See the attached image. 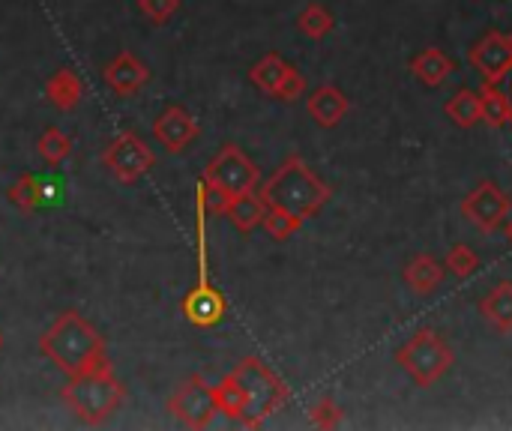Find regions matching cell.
<instances>
[{"label": "cell", "mask_w": 512, "mask_h": 431, "mask_svg": "<svg viewBox=\"0 0 512 431\" xmlns=\"http://www.w3.org/2000/svg\"><path fill=\"white\" fill-rule=\"evenodd\" d=\"M288 72H291V63H288V60H282V54L270 51V54H264V57L249 69V81H252L258 90H264V93L276 96V93H279V87L285 84Z\"/></svg>", "instance_id": "20"}, {"label": "cell", "mask_w": 512, "mask_h": 431, "mask_svg": "<svg viewBox=\"0 0 512 431\" xmlns=\"http://www.w3.org/2000/svg\"><path fill=\"white\" fill-rule=\"evenodd\" d=\"M333 27H336V18H333V12L324 3H306V9L297 15V30L306 39H315L318 42V39L330 36Z\"/></svg>", "instance_id": "24"}, {"label": "cell", "mask_w": 512, "mask_h": 431, "mask_svg": "<svg viewBox=\"0 0 512 431\" xmlns=\"http://www.w3.org/2000/svg\"><path fill=\"white\" fill-rule=\"evenodd\" d=\"M102 165L111 171V177L123 186H132L138 183L153 165H156V156L153 150L135 135V132H120L102 153Z\"/></svg>", "instance_id": "8"}, {"label": "cell", "mask_w": 512, "mask_h": 431, "mask_svg": "<svg viewBox=\"0 0 512 431\" xmlns=\"http://www.w3.org/2000/svg\"><path fill=\"white\" fill-rule=\"evenodd\" d=\"M153 138L168 153H183L198 138V120L183 105H168L153 123Z\"/></svg>", "instance_id": "12"}, {"label": "cell", "mask_w": 512, "mask_h": 431, "mask_svg": "<svg viewBox=\"0 0 512 431\" xmlns=\"http://www.w3.org/2000/svg\"><path fill=\"white\" fill-rule=\"evenodd\" d=\"M36 150H39V156H42L51 168H57L60 162H66V159H69V153H72V138H69L63 129L48 126V129L39 135Z\"/></svg>", "instance_id": "25"}, {"label": "cell", "mask_w": 512, "mask_h": 431, "mask_svg": "<svg viewBox=\"0 0 512 431\" xmlns=\"http://www.w3.org/2000/svg\"><path fill=\"white\" fill-rule=\"evenodd\" d=\"M342 408L336 405V399H330V396H324V399H318L312 408H309V420H312V426L315 429H339L342 426Z\"/></svg>", "instance_id": "29"}, {"label": "cell", "mask_w": 512, "mask_h": 431, "mask_svg": "<svg viewBox=\"0 0 512 431\" xmlns=\"http://www.w3.org/2000/svg\"><path fill=\"white\" fill-rule=\"evenodd\" d=\"M264 213H267V201L261 198V192H243V195H234L225 207V216L231 219V225L240 231V234H252L261 222H264Z\"/></svg>", "instance_id": "17"}, {"label": "cell", "mask_w": 512, "mask_h": 431, "mask_svg": "<svg viewBox=\"0 0 512 431\" xmlns=\"http://www.w3.org/2000/svg\"><path fill=\"white\" fill-rule=\"evenodd\" d=\"M6 198L21 207V210H36L42 207L45 201V189H42V180L36 174H21L9 189H6Z\"/></svg>", "instance_id": "26"}, {"label": "cell", "mask_w": 512, "mask_h": 431, "mask_svg": "<svg viewBox=\"0 0 512 431\" xmlns=\"http://www.w3.org/2000/svg\"><path fill=\"white\" fill-rule=\"evenodd\" d=\"M456 63L441 51V48H426L411 60V72L420 84L426 87H441L450 75H453Z\"/></svg>", "instance_id": "19"}, {"label": "cell", "mask_w": 512, "mask_h": 431, "mask_svg": "<svg viewBox=\"0 0 512 431\" xmlns=\"http://www.w3.org/2000/svg\"><path fill=\"white\" fill-rule=\"evenodd\" d=\"M213 396H216L219 414H225V417L234 420V423H243V420H246V393H243L240 381H237L231 372L213 387Z\"/></svg>", "instance_id": "23"}, {"label": "cell", "mask_w": 512, "mask_h": 431, "mask_svg": "<svg viewBox=\"0 0 512 431\" xmlns=\"http://www.w3.org/2000/svg\"><path fill=\"white\" fill-rule=\"evenodd\" d=\"M480 315L483 321L498 330L501 336L512 333V282H498L483 300H480Z\"/></svg>", "instance_id": "16"}, {"label": "cell", "mask_w": 512, "mask_h": 431, "mask_svg": "<svg viewBox=\"0 0 512 431\" xmlns=\"http://www.w3.org/2000/svg\"><path fill=\"white\" fill-rule=\"evenodd\" d=\"M0 348H3V336H0Z\"/></svg>", "instance_id": "34"}, {"label": "cell", "mask_w": 512, "mask_h": 431, "mask_svg": "<svg viewBox=\"0 0 512 431\" xmlns=\"http://www.w3.org/2000/svg\"><path fill=\"white\" fill-rule=\"evenodd\" d=\"M480 102H483V120H486L492 129L510 126L512 102L507 90H501V87L492 84V81H483V87H480Z\"/></svg>", "instance_id": "22"}, {"label": "cell", "mask_w": 512, "mask_h": 431, "mask_svg": "<svg viewBox=\"0 0 512 431\" xmlns=\"http://www.w3.org/2000/svg\"><path fill=\"white\" fill-rule=\"evenodd\" d=\"M330 195L333 189L306 165L303 156H288L261 186V198L267 201V207H282L300 219L318 216L327 207Z\"/></svg>", "instance_id": "2"}, {"label": "cell", "mask_w": 512, "mask_h": 431, "mask_svg": "<svg viewBox=\"0 0 512 431\" xmlns=\"http://www.w3.org/2000/svg\"><path fill=\"white\" fill-rule=\"evenodd\" d=\"M510 42H512V33H510Z\"/></svg>", "instance_id": "35"}, {"label": "cell", "mask_w": 512, "mask_h": 431, "mask_svg": "<svg viewBox=\"0 0 512 431\" xmlns=\"http://www.w3.org/2000/svg\"><path fill=\"white\" fill-rule=\"evenodd\" d=\"M39 351L63 372L81 375L105 360V342L99 330L78 312H63L39 339Z\"/></svg>", "instance_id": "1"}, {"label": "cell", "mask_w": 512, "mask_h": 431, "mask_svg": "<svg viewBox=\"0 0 512 431\" xmlns=\"http://www.w3.org/2000/svg\"><path fill=\"white\" fill-rule=\"evenodd\" d=\"M471 63L480 69L483 81L501 84L512 72V42L510 36L489 30L474 48H471Z\"/></svg>", "instance_id": "11"}, {"label": "cell", "mask_w": 512, "mask_h": 431, "mask_svg": "<svg viewBox=\"0 0 512 431\" xmlns=\"http://www.w3.org/2000/svg\"><path fill=\"white\" fill-rule=\"evenodd\" d=\"M210 186H216L219 192H225L228 198L234 195H243V192H252L261 180V171L258 165L237 147V144H225L204 168V177Z\"/></svg>", "instance_id": "7"}, {"label": "cell", "mask_w": 512, "mask_h": 431, "mask_svg": "<svg viewBox=\"0 0 512 431\" xmlns=\"http://www.w3.org/2000/svg\"><path fill=\"white\" fill-rule=\"evenodd\" d=\"M303 222L306 219H300V216H294V213H288V210H282V207H267V213H264V231L273 237V240H288V237H294L300 228H303Z\"/></svg>", "instance_id": "27"}, {"label": "cell", "mask_w": 512, "mask_h": 431, "mask_svg": "<svg viewBox=\"0 0 512 431\" xmlns=\"http://www.w3.org/2000/svg\"><path fill=\"white\" fill-rule=\"evenodd\" d=\"M507 78H510V90H507V93H510V102H512V72L507 75Z\"/></svg>", "instance_id": "33"}, {"label": "cell", "mask_w": 512, "mask_h": 431, "mask_svg": "<svg viewBox=\"0 0 512 431\" xmlns=\"http://www.w3.org/2000/svg\"><path fill=\"white\" fill-rule=\"evenodd\" d=\"M45 96H48V102H51L54 108L72 111V108H78V102H81V96H84V84H81V78H78L75 69L63 66V69H57V72L48 78Z\"/></svg>", "instance_id": "18"}, {"label": "cell", "mask_w": 512, "mask_h": 431, "mask_svg": "<svg viewBox=\"0 0 512 431\" xmlns=\"http://www.w3.org/2000/svg\"><path fill=\"white\" fill-rule=\"evenodd\" d=\"M444 267H447V273H453L456 279H471L483 264H480V255H477L468 243H456V246L447 252Z\"/></svg>", "instance_id": "28"}, {"label": "cell", "mask_w": 512, "mask_h": 431, "mask_svg": "<svg viewBox=\"0 0 512 431\" xmlns=\"http://www.w3.org/2000/svg\"><path fill=\"white\" fill-rule=\"evenodd\" d=\"M168 411L189 429H207L219 414L213 387L201 375H192L186 384L177 387V393L168 399Z\"/></svg>", "instance_id": "10"}, {"label": "cell", "mask_w": 512, "mask_h": 431, "mask_svg": "<svg viewBox=\"0 0 512 431\" xmlns=\"http://www.w3.org/2000/svg\"><path fill=\"white\" fill-rule=\"evenodd\" d=\"M63 402L81 423L102 426L123 405V384L114 375V369L102 360L93 369L69 378V384L63 387Z\"/></svg>", "instance_id": "3"}, {"label": "cell", "mask_w": 512, "mask_h": 431, "mask_svg": "<svg viewBox=\"0 0 512 431\" xmlns=\"http://www.w3.org/2000/svg\"><path fill=\"white\" fill-rule=\"evenodd\" d=\"M504 234H507V243H510V249H512V216L504 222Z\"/></svg>", "instance_id": "32"}, {"label": "cell", "mask_w": 512, "mask_h": 431, "mask_svg": "<svg viewBox=\"0 0 512 431\" xmlns=\"http://www.w3.org/2000/svg\"><path fill=\"white\" fill-rule=\"evenodd\" d=\"M303 93H306V78L300 75V69H297V66H291V72H288L285 84L279 87L276 99H282V102H294V99H300Z\"/></svg>", "instance_id": "31"}, {"label": "cell", "mask_w": 512, "mask_h": 431, "mask_svg": "<svg viewBox=\"0 0 512 431\" xmlns=\"http://www.w3.org/2000/svg\"><path fill=\"white\" fill-rule=\"evenodd\" d=\"M444 111H447V117H450L456 126H462V129H471V126H477V123L483 120V102H480V90H468V87L456 90V93L450 96V102L444 105Z\"/></svg>", "instance_id": "21"}, {"label": "cell", "mask_w": 512, "mask_h": 431, "mask_svg": "<svg viewBox=\"0 0 512 431\" xmlns=\"http://www.w3.org/2000/svg\"><path fill=\"white\" fill-rule=\"evenodd\" d=\"M195 264H198V282L192 285V291L183 300V315L189 324L210 330L216 324H222L228 303L219 294V288L210 282V264H207V210L201 204V198L195 195Z\"/></svg>", "instance_id": "4"}, {"label": "cell", "mask_w": 512, "mask_h": 431, "mask_svg": "<svg viewBox=\"0 0 512 431\" xmlns=\"http://www.w3.org/2000/svg\"><path fill=\"white\" fill-rule=\"evenodd\" d=\"M306 111H309V117L318 126L333 129V126H339L345 120V114L351 111V102H348V96L336 84H324V87H318V90L309 93Z\"/></svg>", "instance_id": "14"}, {"label": "cell", "mask_w": 512, "mask_h": 431, "mask_svg": "<svg viewBox=\"0 0 512 431\" xmlns=\"http://www.w3.org/2000/svg\"><path fill=\"white\" fill-rule=\"evenodd\" d=\"M396 363L411 375V381L417 387H435L456 363V354L450 348V342L432 330V327H420L399 351H396Z\"/></svg>", "instance_id": "6"}, {"label": "cell", "mask_w": 512, "mask_h": 431, "mask_svg": "<svg viewBox=\"0 0 512 431\" xmlns=\"http://www.w3.org/2000/svg\"><path fill=\"white\" fill-rule=\"evenodd\" d=\"M243 393H246V429H258L270 414H276L285 402H288V384L258 357H246L237 363V369L231 372Z\"/></svg>", "instance_id": "5"}, {"label": "cell", "mask_w": 512, "mask_h": 431, "mask_svg": "<svg viewBox=\"0 0 512 431\" xmlns=\"http://www.w3.org/2000/svg\"><path fill=\"white\" fill-rule=\"evenodd\" d=\"M510 195L495 183V180H483L477 183L468 198L462 201V216L480 228L483 234H495L498 228H504V222L510 219Z\"/></svg>", "instance_id": "9"}, {"label": "cell", "mask_w": 512, "mask_h": 431, "mask_svg": "<svg viewBox=\"0 0 512 431\" xmlns=\"http://www.w3.org/2000/svg\"><path fill=\"white\" fill-rule=\"evenodd\" d=\"M138 9H141V15H144L147 21H153V24H165L168 18H174V15H177L180 0H138Z\"/></svg>", "instance_id": "30"}, {"label": "cell", "mask_w": 512, "mask_h": 431, "mask_svg": "<svg viewBox=\"0 0 512 431\" xmlns=\"http://www.w3.org/2000/svg\"><path fill=\"white\" fill-rule=\"evenodd\" d=\"M102 78H105V84H108L117 96H132V93H138V90L150 81V69H147V63H141L132 51H120L114 60L105 63Z\"/></svg>", "instance_id": "13"}, {"label": "cell", "mask_w": 512, "mask_h": 431, "mask_svg": "<svg viewBox=\"0 0 512 431\" xmlns=\"http://www.w3.org/2000/svg\"><path fill=\"white\" fill-rule=\"evenodd\" d=\"M444 276H447V267L435 258V255H417L405 264V285L414 291V294H435L441 285H444Z\"/></svg>", "instance_id": "15"}]
</instances>
